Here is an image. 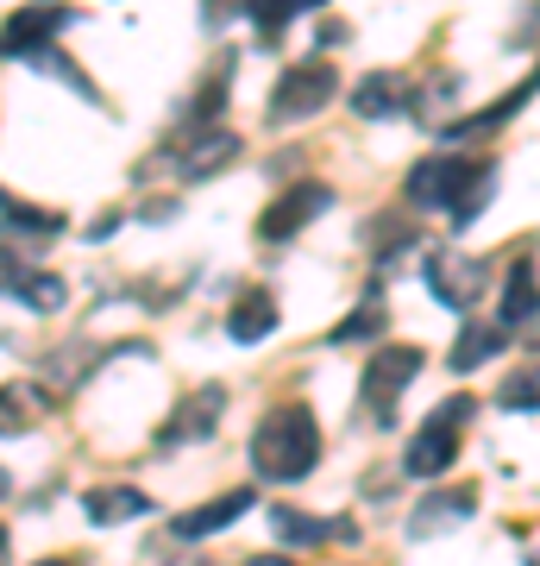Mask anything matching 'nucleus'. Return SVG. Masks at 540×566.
Returning <instances> with one entry per match:
<instances>
[{
  "label": "nucleus",
  "instance_id": "6e6552de",
  "mask_svg": "<svg viewBox=\"0 0 540 566\" xmlns=\"http://www.w3.org/2000/svg\"><path fill=\"white\" fill-rule=\"evenodd\" d=\"M221 416H226V390L221 385H201V390H189V403L170 416V422L158 428V447H182V441H208L214 428H221Z\"/></svg>",
  "mask_w": 540,
  "mask_h": 566
},
{
  "label": "nucleus",
  "instance_id": "0eeeda50",
  "mask_svg": "<svg viewBox=\"0 0 540 566\" xmlns=\"http://www.w3.org/2000/svg\"><path fill=\"white\" fill-rule=\"evenodd\" d=\"M327 208H333V189H327V182H315V177H308V182H289L277 202L258 214V240H264V245L296 240L301 227L315 221V214H327Z\"/></svg>",
  "mask_w": 540,
  "mask_h": 566
},
{
  "label": "nucleus",
  "instance_id": "f8f14e48",
  "mask_svg": "<svg viewBox=\"0 0 540 566\" xmlns=\"http://www.w3.org/2000/svg\"><path fill=\"white\" fill-rule=\"evenodd\" d=\"M252 504H258L252 491H226V497H208V504H195L189 516H177V523H170V535H177V542H201V535H221V528H233Z\"/></svg>",
  "mask_w": 540,
  "mask_h": 566
},
{
  "label": "nucleus",
  "instance_id": "6ab92c4d",
  "mask_svg": "<svg viewBox=\"0 0 540 566\" xmlns=\"http://www.w3.org/2000/svg\"><path fill=\"white\" fill-rule=\"evenodd\" d=\"M502 346H509V334H502L497 322H472L459 340H453V359H446V365H453V371H472V365L497 359Z\"/></svg>",
  "mask_w": 540,
  "mask_h": 566
},
{
  "label": "nucleus",
  "instance_id": "a878e982",
  "mask_svg": "<svg viewBox=\"0 0 540 566\" xmlns=\"http://www.w3.org/2000/svg\"><path fill=\"white\" fill-rule=\"evenodd\" d=\"M13 233H63V214H32V208H7V240Z\"/></svg>",
  "mask_w": 540,
  "mask_h": 566
},
{
  "label": "nucleus",
  "instance_id": "412c9836",
  "mask_svg": "<svg viewBox=\"0 0 540 566\" xmlns=\"http://www.w3.org/2000/svg\"><path fill=\"white\" fill-rule=\"evenodd\" d=\"M528 95H534V82H521V88H509L497 107H484V114H465V120H453L446 126V139H478V133H490V126H502V120H516L521 107H528Z\"/></svg>",
  "mask_w": 540,
  "mask_h": 566
},
{
  "label": "nucleus",
  "instance_id": "a211bd4d",
  "mask_svg": "<svg viewBox=\"0 0 540 566\" xmlns=\"http://www.w3.org/2000/svg\"><path fill=\"white\" fill-rule=\"evenodd\" d=\"M271 535L277 542H289V547H315V542H327V535H352V523H320V516H301V510H289V504H271Z\"/></svg>",
  "mask_w": 540,
  "mask_h": 566
},
{
  "label": "nucleus",
  "instance_id": "7c9ffc66",
  "mask_svg": "<svg viewBox=\"0 0 540 566\" xmlns=\"http://www.w3.org/2000/svg\"><path fill=\"white\" fill-rule=\"evenodd\" d=\"M528 566H540V560H528Z\"/></svg>",
  "mask_w": 540,
  "mask_h": 566
},
{
  "label": "nucleus",
  "instance_id": "9d476101",
  "mask_svg": "<svg viewBox=\"0 0 540 566\" xmlns=\"http://www.w3.org/2000/svg\"><path fill=\"white\" fill-rule=\"evenodd\" d=\"M63 25H70V7H20V13H7V51L13 57H39V51H51V39H57Z\"/></svg>",
  "mask_w": 540,
  "mask_h": 566
},
{
  "label": "nucleus",
  "instance_id": "4be33fe9",
  "mask_svg": "<svg viewBox=\"0 0 540 566\" xmlns=\"http://www.w3.org/2000/svg\"><path fill=\"white\" fill-rule=\"evenodd\" d=\"M383 327H390V308H383L378 296H364V303L352 308V315H346V322L333 327L327 340H333V346H359V340H378Z\"/></svg>",
  "mask_w": 540,
  "mask_h": 566
},
{
  "label": "nucleus",
  "instance_id": "39448f33",
  "mask_svg": "<svg viewBox=\"0 0 540 566\" xmlns=\"http://www.w3.org/2000/svg\"><path fill=\"white\" fill-rule=\"evenodd\" d=\"M421 283H427V296L453 315H472V303L484 296V283H490V259H465V252H434V259L421 264Z\"/></svg>",
  "mask_w": 540,
  "mask_h": 566
},
{
  "label": "nucleus",
  "instance_id": "9b49d317",
  "mask_svg": "<svg viewBox=\"0 0 540 566\" xmlns=\"http://www.w3.org/2000/svg\"><path fill=\"white\" fill-rule=\"evenodd\" d=\"M0 290H13L32 315H57V308L70 303V283H63L57 271H25V264H13L7 252H0Z\"/></svg>",
  "mask_w": 540,
  "mask_h": 566
},
{
  "label": "nucleus",
  "instance_id": "20e7f679",
  "mask_svg": "<svg viewBox=\"0 0 540 566\" xmlns=\"http://www.w3.org/2000/svg\"><path fill=\"white\" fill-rule=\"evenodd\" d=\"M333 88H340V70L327 57H308V63H289L271 88V102H264V126H301L315 120L320 107L333 102Z\"/></svg>",
  "mask_w": 540,
  "mask_h": 566
},
{
  "label": "nucleus",
  "instance_id": "423d86ee",
  "mask_svg": "<svg viewBox=\"0 0 540 566\" xmlns=\"http://www.w3.org/2000/svg\"><path fill=\"white\" fill-rule=\"evenodd\" d=\"M421 378V346H383V353H371V365H364V409L378 416V428L396 422V397Z\"/></svg>",
  "mask_w": 540,
  "mask_h": 566
},
{
  "label": "nucleus",
  "instance_id": "dca6fc26",
  "mask_svg": "<svg viewBox=\"0 0 540 566\" xmlns=\"http://www.w3.org/2000/svg\"><path fill=\"white\" fill-rule=\"evenodd\" d=\"M82 510H88V523H139L145 510H151V497L145 491H133V485H100V491H88L82 497Z\"/></svg>",
  "mask_w": 540,
  "mask_h": 566
},
{
  "label": "nucleus",
  "instance_id": "4468645a",
  "mask_svg": "<svg viewBox=\"0 0 540 566\" xmlns=\"http://www.w3.org/2000/svg\"><path fill=\"white\" fill-rule=\"evenodd\" d=\"M540 322V283H534V264L521 259L516 271H509V283H502V308H497V327L502 334H516V327Z\"/></svg>",
  "mask_w": 540,
  "mask_h": 566
},
{
  "label": "nucleus",
  "instance_id": "c85d7f7f",
  "mask_svg": "<svg viewBox=\"0 0 540 566\" xmlns=\"http://www.w3.org/2000/svg\"><path fill=\"white\" fill-rule=\"evenodd\" d=\"M7 491H13V479H7V472H0V497H7Z\"/></svg>",
  "mask_w": 540,
  "mask_h": 566
},
{
  "label": "nucleus",
  "instance_id": "f257e3e1",
  "mask_svg": "<svg viewBox=\"0 0 540 566\" xmlns=\"http://www.w3.org/2000/svg\"><path fill=\"white\" fill-rule=\"evenodd\" d=\"M490 182H497V164L490 158H453V151H441V158H421L402 189H409V208H421V214L446 208L453 227H472L484 214Z\"/></svg>",
  "mask_w": 540,
  "mask_h": 566
},
{
  "label": "nucleus",
  "instance_id": "5701e85b",
  "mask_svg": "<svg viewBox=\"0 0 540 566\" xmlns=\"http://www.w3.org/2000/svg\"><path fill=\"white\" fill-rule=\"evenodd\" d=\"M44 416V397L32 385H0V434H20Z\"/></svg>",
  "mask_w": 540,
  "mask_h": 566
},
{
  "label": "nucleus",
  "instance_id": "2eb2a0df",
  "mask_svg": "<svg viewBox=\"0 0 540 566\" xmlns=\"http://www.w3.org/2000/svg\"><path fill=\"white\" fill-rule=\"evenodd\" d=\"M233 158H240V133H221V126H214V133H201V139L182 145L177 170L195 182V177H214V170H221V164H233Z\"/></svg>",
  "mask_w": 540,
  "mask_h": 566
},
{
  "label": "nucleus",
  "instance_id": "c756f323",
  "mask_svg": "<svg viewBox=\"0 0 540 566\" xmlns=\"http://www.w3.org/2000/svg\"><path fill=\"white\" fill-rule=\"evenodd\" d=\"M44 566H76V554H70V560H44Z\"/></svg>",
  "mask_w": 540,
  "mask_h": 566
},
{
  "label": "nucleus",
  "instance_id": "1a4fd4ad",
  "mask_svg": "<svg viewBox=\"0 0 540 566\" xmlns=\"http://www.w3.org/2000/svg\"><path fill=\"white\" fill-rule=\"evenodd\" d=\"M472 510H478V485H446V491H434V497H421V510L409 516V535H415V542H434L446 528L472 523Z\"/></svg>",
  "mask_w": 540,
  "mask_h": 566
},
{
  "label": "nucleus",
  "instance_id": "b1692460",
  "mask_svg": "<svg viewBox=\"0 0 540 566\" xmlns=\"http://www.w3.org/2000/svg\"><path fill=\"white\" fill-rule=\"evenodd\" d=\"M226 70H233V63H221V70H214V76H208V82L195 88V102H189L182 126H208V133H214V114L226 107Z\"/></svg>",
  "mask_w": 540,
  "mask_h": 566
},
{
  "label": "nucleus",
  "instance_id": "2f4dec72",
  "mask_svg": "<svg viewBox=\"0 0 540 566\" xmlns=\"http://www.w3.org/2000/svg\"><path fill=\"white\" fill-rule=\"evenodd\" d=\"M534 88H540V76H534Z\"/></svg>",
  "mask_w": 540,
  "mask_h": 566
},
{
  "label": "nucleus",
  "instance_id": "cd10ccee",
  "mask_svg": "<svg viewBox=\"0 0 540 566\" xmlns=\"http://www.w3.org/2000/svg\"><path fill=\"white\" fill-rule=\"evenodd\" d=\"M0 566H7V528H0Z\"/></svg>",
  "mask_w": 540,
  "mask_h": 566
},
{
  "label": "nucleus",
  "instance_id": "f03ea898",
  "mask_svg": "<svg viewBox=\"0 0 540 566\" xmlns=\"http://www.w3.org/2000/svg\"><path fill=\"white\" fill-rule=\"evenodd\" d=\"M252 465L271 485H296L320 465V422L308 403H277L252 428Z\"/></svg>",
  "mask_w": 540,
  "mask_h": 566
},
{
  "label": "nucleus",
  "instance_id": "aec40b11",
  "mask_svg": "<svg viewBox=\"0 0 540 566\" xmlns=\"http://www.w3.org/2000/svg\"><path fill=\"white\" fill-rule=\"evenodd\" d=\"M497 409H509V416H540V359H521L516 371L502 378Z\"/></svg>",
  "mask_w": 540,
  "mask_h": 566
},
{
  "label": "nucleus",
  "instance_id": "393cba45",
  "mask_svg": "<svg viewBox=\"0 0 540 566\" xmlns=\"http://www.w3.org/2000/svg\"><path fill=\"white\" fill-rule=\"evenodd\" d=\"M240 13H245L252 25H258L264 39H277V32H283L289 20H301V13H315V0H283V7H240Z\"/></svg>",
  "mask_w": 540,
  "mask_h": 566
},
{
  "label": "nucleus",
  "instance_id": "ddd939ff",
  "mask_svg": "<svg viewBox=\"0 0 540 566\" xmlns=\"http://www.w3.org/2000/svg\"><path fill=\"white\" fill-rule=\"evenodd\" d=\"M277 334V296L271 290H245L240 303L226 308V340H240V346H258Z\"/></svg>",
  "mask_w": 540,
  "mask_h": 566
},
{
  "label": "nucleus",
  "instance_id": "7ed1b4c3",
  "mask_svg": "<svg viewBox=\"0 0 540 566\" xmlns=\"http://www.w3.org/2000/svg\"><path fill=\"white\" fill-rule=\"evenodd\" d=\"M472 416H478L472 397H446V403L415 428V441H409V453H402V472H409V479H441V472H453Z\"/></svg>",
  "mask_w": 540,
  "mask_h": 566
},
{
  "label": "nucleus",
  "instance_id": "bb28decb",
  "mask_svg": "<svg viewBox=\"0 0 540 566\" xmlns=\"http://www.w3.org/2000/svg\"><path fill=\"white\" fill-rule=\"evenodd\" d=\"M245 566H296V560H283V554H252Z\"/></svg>",
  "mask_w": 540,
  "mask_h": 566
},
{
  "label": "nucleus",
  "instance_id": "f3484780",
  "mask_svg": "<svg viewBox=\"0 0 540 566\" xmlns=\"http://www.w3.org/2000/svg\"><path fill=\"white\" fill-rule=\"evenodd\" d=\"M352 107H359L364 120H390L396 107H409V82H402L396 70H378V76H364L359 88H352Z\"/></svg>",
  "mask_w": 540,
  "mask_h": 566
}]
</instances>
